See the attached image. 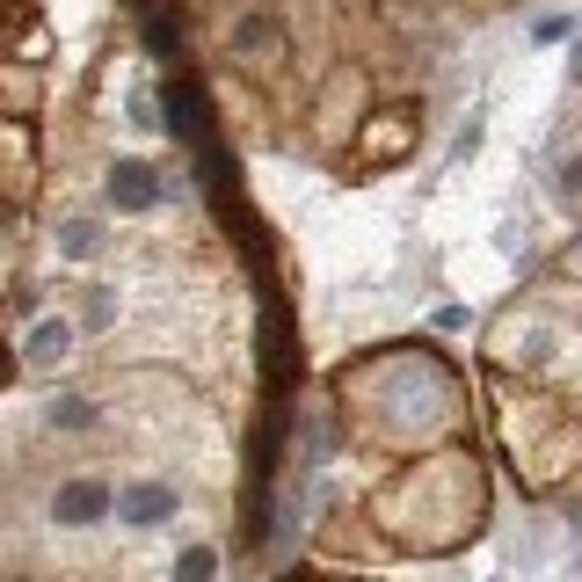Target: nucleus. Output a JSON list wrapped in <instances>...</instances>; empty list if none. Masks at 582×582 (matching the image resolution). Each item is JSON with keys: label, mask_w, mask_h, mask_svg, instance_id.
Here are the masks:
<instances>
[{"label": "nucleus", "mask_w": 582, "mask_h": 582, "mask_svg": "<svg viewBox=\"0 0 582 582\" xmlns=\"http://www.w3.org/2000/svg\"><path fill=\"white\" fill-rule=\"evenodd\" d=\"M109 510H117V495H109L103 480H66V488L52 495V517H59V525H103Z\"/></svg>", "instance_id": "f257e3e1"}, {"label": "nucleus", "mask_w": 582, "mask_h": 582, "mask_svg": "<svg viewBox=\"0 0 582 582\" xmlns=\"http://www.w3.org/2000/svg\"><path fill=\"white\" fill-rule=\"evenodd\" d=\"M117 517H124L131 531L168 525V517H176V488H160V480H139V488H124V495H117Z\"/></svg>", "instance_id": "f03ea898"}, {"label": "nucleus", "mask_w": 582, "mask_h": 582, "mask_svg": "<svg viewBox=\"0 0 582 582\" xmlns=\"http://www.w3.org/2000/svg\"><path fill=\"white\" fill-rule=\"evenodd\" d=\"M109 204H117V212H154V204H160L154 168H139V160H117V168H109Z\"/></svg>", "instance_id": "7ed1b4c3"}, {"label": "nucleus", "mask_w": 582, "mask_h": 582, "mask_svg": "<svg viewBox=\"0 0 582 582\" xmlns=\"http://www.w3.org/2000/svg\"><path fill=\"white\" fill-rule=\"evenodd\" d=\"M44 423H52V430H95L103 415H95V401H88V393H59V401L44 408Z\"/></svg>", "instance_id": "20e7f679"}, {"label": "nucleus", "mask_w": 582, "mask_h": 582, "mask_svg": "<svg viewBox=\"0 0 582 582\" xmlns=\"http://www.w3.org/2000/svg\"><path fill=\"white\" fill-rule=\"evenodd\" d=\"M66 342H73V328H66V320H36V328H30V357H36V364L66 357Z\"/></svg>", "instance_id": "39448f33"}, {"label": "nucleus", "mask_w": 582, "mask_h": 582, "mask_svg": "<svg viewBox=\"0 0 582 582\" xmlns=\"http://www.w3.org/2000/svg\"><path fill=\"white\" fill-rule=\"evenodd\" d=\"M59 247H66L73 263H88L95 247H103V226H95V219H73V226H66V233H59Z\"/></svg>", "instance_id": "423d86ee"}, {"label": "nucleus", "mask_w": 582, "mask_h": 582, "mask_svg": "<svg viewBox=\"0 0 582 582\" xmlns=\"http://www.w3.org/2000/svg\"><path fill=\"white\" fill-rule=\"evenodd\" d=\"M212 575H219V553H212V547H190V553L176 561V582H212Z\"/></svg>", "instance_id": "0eeeda50"}, {"label": "nucleus", "mask_w": 582, "mask_h": 582, "mask_svg": "<svg viewBox=\"0 0 582 582\" xmlns=\"http://www.w3.org/2000/svg\"><path fill=\"white\" fill-rule=\"evenodd\" d=\"M146 44H154V52H168V44H182V30H176V22H146Z\"/></svg>", "instance_id": "6e6552de"}, {"label": "nucleus", "mask_w": 582, "mask_h": 582, "mask_svg": "<svg viewBox=\"0 0 582 582\" xmlns=\"http://www.w3.org/2000/svg\"><path fill=\"white\" fill-rule=\"evenodd\" d=\"M575 73H582V44H575Z\"/></svg>", "instance_id": "1a4fd4ad"}]
</instances>
